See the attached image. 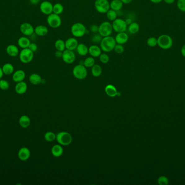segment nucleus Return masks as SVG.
Masks as SVG:
<instances>
[{"instance_id": "obj_1", "label": "nucleus", "mask_w": 185, "mask_h": 185, "mask_svg": "<svg viewBox=\"0 0 185 185\" xmlns=\"http://www.w3.org/2000/svg\"><path fill=\"white\" fill-rule=\"evenodd\" d=\"M116 44L115 38L110 35L102 38L100 44V47L102 51L104 53H109L114 51Z\"/></svg>"}, {"instance_id": "obj_2", "label": "nucleus", "mask_w": 185, "mask_h": 185, "mask_svg": "<svg viewBox=\"0 0 185 185\" xmlns=\"http://www.w3.org/2000/svg\"><path fill=\"white\" fill-rule=\"evenodd\" d=\"M70 31L73 36L76 38H82L87 33L86 26L84 24L79 22H75L73 25L70 28Z\"/></svg>"}, {"instance_id": "obj_3", "label": "nucleus", "mask_w": 185, "mask_h": 185, "mask_svg": "<svg viewBox=\"0 0 185 185\" xmlns=\"http://www.w3.org/2000/svg\"><path fill=\"white\" fill-rule=\"evenodd\" d=\"M157 45L163 49H168L172 47L173 39L170 35L163 34L157 39Z\"/></svg>"}, {"instance_id": "obj_4", "label": "nucleus", "mask_w": 185, "mask_h": 185, "mask_svg": "<svg viewBox=\"0 0 185 185\" xmlns=\"http://www.w3.org/2000/svg\"><path fill=\"white\" fill-rule=\"evenodd\" d=\"M113 29L112 25L110 22L104 21L99 26L98 33L102 36H110L113 33Z\"/></svg>"}, {"instance_id": "obj_5", "label": "nucleus", "mask_w": 185, "mask_h": 185, "mask_svg": "<svg viewBox=\"0 0 185 185\" xmlns=\"http://www.w3.org/2000/svg\"><path fill=\"white\" fill-rule=\"evenodd\" d=\"M73 74L77 79L82 80L87 76V68L82 64H79L75 66L73 70Z\"/></svg>"}, {"instance_id": "obj_6", "label": "nucleus", "mask_w": 185, "mask_h": 185, "mask_svg": "<svg viewBox=\"0 0 185 185\" xmlns=\"http://www.w3.org/2000/svg\"><path fill=\"white\" fill-rule=\"evenodd\" d=\"M94 7L98 13L106 14L110 9V2L108 0H95Z\"/></svg>"}, {"instance_id": "obj_7", "label": "nucleus", "mask_w": 185, "mask_h": 185, "mask_svg": "<svg viewBox=\"0 0 185 185\" xmlns=\"http://www.w3.org/2000/svg\"><path fill=\"white\" fill-rule=\"evenodd\" d=\"M56 140L60 145L67 146L72 143L73 139L69 133L66 132H62L56 135Z\"/></svg>"}, {"instance_id": "obj_8", "label": "nucleus", "mask_w": 185, "mask_h": 185, "mask_svg": "<svg viewBox=\"0 0 185 185\" xmlns=\"http://www.w3.org/2000/svg\"><path fill=\"white\" fill-rule=\"evenodd\" d=\"M20 60L24 64H28L32 62L34 58V52L29 49H23L19 53Z\"/></svg>"}, {"instance_id": "obj_9", "label": "nucleus", "mask_w": 185, "mask_h": 185, "mask_svg": "<svg viewBox=\"0 0 185 185\" xmlns=\"http://www.w3.org/2000/svg\"><path fill=\"white\" fill-rule=\"evenodd\" d=\"M47 22L50 27L55 29L58 28L61 25V18L60 15H57L53 13H51L50 15H48Z\"/></svg>"}, {"instance_id": "obj_10", "label": "nucleus", "mask_w": 185, "mask_h": 185, "mask_svg": "<svg viewBox=\"0 0 185 185\" xmlns=\"http://www.w3.org/2000/svg\"><path fill=\"white\" fill-rule=\"evenodd\" d=\"M113 30L117 33L126 32L127 30L128 25L126 23L125 20L117 18L112 21V23Z\"/></svg>"}, {"instance_id": "obj_11", "label": "nucleus", "mask_w": 185, "mask_h": 185, "mask_svg": "<svg viewBox=\"0 0 185 185\" xmlns=\"http://www.w3.org/2000/svg\"><path fill=\"white\" fill-rule=\"evenodd\" d=\"M62 59L66 64H72L76 59L75 53L74 52V51L66 49L63 51Z\"/></svg>"}, {"instance_id": "obj_12", "label": "nucleus", "mask_w": 185, "mask_h": 185, "mask_svg": "<svg viewBox=\"0 0 185 185\" xmlns=\"http://www.w3.org/2000/svg\"><path fill=\"white\" fill-rule=\"evenodd\" d=\"M53 4L49 1H43L40 5V9L41 13L46 15H49L53 13Z\"/></svg>"}, {"instance_id": "obj_13", "label": "nucleus", "mask_w": 185, "mask_h": 185, "mask_svg": "<svg viewBox=\"0 0 185 185\" xmlns=\"http://www.w3.org/2000/svg\"><path fill=\"white\" fill-rule=\"evenodd\" d=\"M20 30L22 34L25 36H30L34 33V28L28 22H24L21 25Z\"/></svg>"}, {"instance_id": "obj_14", "label": "nucleus", "mask_w": 185, "mask_h": 185, "mask_svg": "<svg viewBox=\"0 0 185 185\" xmlns=\"http://www.w3.org/2000/svg\"><path fill=\"white\" fill-rule=\"evenodd\" d=\"M78 44H79L78 40L74 36L69 38L65 41L66 49L71 50V51L76 50Z\"/></svg>"}, {"instance_id": "obj_15", "label": "nucleus", "mask_w": 185, "mask_h": 185, "mask_svg": "<svg viewBox=\"0 0 185 185\" xmlns=\"http://www.w3.org/2000/svg\"><path fill=\"white\" fill-rule=\"evenodd\" d=\"M114 38L117 44L123 45L127 43L129 40V36L126 32H120L117 33Z\"/></svg>"}, {"instance_id": "obj_16", "label": "nucleus", "mask_w": 185, "mask_h": 185, "mask_svg": "<svg viewBox=\"0 0 185 185\" xmlns=\"http://www.w3.org/2000/svg\"><path fill=\"white\" fill-rule=\"evenodd\" d=\"M88 53L92 57H99L102 53V50L100 48V46L93 44L88 47Z\"/></svg>"}, {"instance_id": "obj_17", "label": "nucleus", "mask_w": 185, "mask_h": 185, "mask_svg": "<svg viewBox=\"0 0 185 185\" xmlns=\"http://www.w3.org/2000/svg\"><path fill=\"white\" fill-rule=\"evenodd\" d=\"M30 156V150L27 147H22L18 152V157L23 161L28 160Z\"/></svg>"}, {"instance_id": "obj_18", "label": "nucleus", "mask_w": 185, "mask_h": 185, "mask_svg": "<svg viewBox=\"0 0 185 185\" xmlns=\"http://www.w3.org/2000/svg\"><path fill=\"white\" fill-rule=\"evenodd\" d=\"M34 33L39 36H45L48 33V28L45 25H38L34 28Z\"/></svg>"}, {"instance_id": "obj_19", "label": "nucleus", "mask_w": 185, "mask_h": 185, "mask_svg": "<svg viewBox=\"0 0 185 185\" xmlns=\"http://www.w3.org/2000/svg\"><path fill=\"white\" fill-rule=\"evenodd\" d=\"M6 53L10 57H15L19 54V49L16 45L11 44L7 47Z\"/></svg>"}, {"instance_id": "obj_20", "label": "nucleus", "mask_w": 185, "mask_h": 185, "mask_svg": "<svg viewBox=\"0 0 185 185\" xmlns=\"http://www.w3.org/2000/svg\"><path fill=\"white\" fill-rule=\"evenodd\" d=\"M26 77V73L24 71L22 70L15 71V72L13 73V80L15 83H19L22 81H24Z\"/></svg>"}, {"instance_id": "obj_21", "label": "nucleus", "mask_w": 185, "mask_h": 185, "mask_svg": "<svg viewBox=\"0 0 185 185\" xmlns=\"http://www.w3.org/2000/svg\"><path fill=\"white\" fill-rule=\"evenodd\" d=\"M27 85L24 81H22L19 83H17L16 85L15 86V91L17 94L22 95L26 93L27 90Z\"/></svg>"}, {"instance_id": "obj_22", "label": "nucleus", "mask_w": 185, "mask_h": 185, "mask_svg": "<svg viewBox=\"0 0 185 185\" xmlns=\"http://www.w3.org/2000/svg\"><path fill=\"white\" fill-rule=\"evenodd\" d=\"M76 51L79 55L84 57L88 54V47L83 43H79Z\"/></svg>"}, {"instance_id": "obj_23", "label": "nucleus", "mask_w": 185, "mask_h": 185, "mask_svg": "<svg viewBox=\"0 0 185 185\" xmlns=\"http://www.w3.org/2000/svg\"><path fill=\"white\" fill-rule=\"evenodd\" d=\"M31 43L29 39L26 36L20 37L17 40V44L20 48L21 49H26L28 48Z\"/></svg>"}, {"instance_id": "obj_24", "label": "nucleus", "mask_w": 185, "mask_h": 185, "mask_svg": "<svg viewBox=\"0 0 185 185\" xmlns=\"http://www.w3.org/2000/svg\"><path fill=\"white\" fill-rule=\"evenodd\" d=\"M104 90L106 94L110 97H114L115 96H117L119 94L116 87L111 84L107 85Z\"/></svg>"}, {"instance_id": "obj_25", "label": "nucleus", "mask_w": 185, "mask_h": 185, "mask_svg": "<svg viewBox=\"0 0 185 185\" xmlns=\"http://www.w3.org/2000/svg\"><path fill=\"white\" fill-rule=\"evenodd\" d=\"M123 3L121 0H112L110 2V9L114 11H120L123 8Z\"/></svg>"}, {"instance_id": "obj_26", "label": "nucleus", "mask_w": 185, "mask_h": 185, "mask_svg": "<svg viewBox=\"0 0 185 185\" xmlns=\"http://www.w3.org/2000/svg\"><path fill=\"white\" fill-rule=\"evenodd\" d=\"M52 155L56 158L60 157L64 153V150L60 145H54L51 150Z\"/></svg>"}, {"instance_id": "obj_27", "label": "nucleus", "mask_w": 185, "mask_h": 185, "mask_svg": "<svg viewBox=\"0 0 185 185\" xmlns=\"http://www.w3.org/2000/svg\"><path fill=\"white\" fill-rule=\"evenodd\" d=\"M19 124L22 128H28L30 124V118L27 115L22 116L20 118Z\"/></svg>"}, {"instance_id": "obj_28", "label": "nucleus", "mask_w": 185, "mask_h": 185, "mask_svg": "<svg viewBox=\"0 0 185 185\" xmlns=\"http://www.w3.org/2000/svg\"><path fill=\"white\" fill-rule=\"evenodd\" d=\"M29 81L33 85H36L41 83L42 79L40 75L37 73H33L29 77Z\"/></svg>"}, {"instance_id": "obj_29", "label": "nucleus", "mask_w": 185, "mask_h": 185, "mask_svg": "<svg viewBox=\"0 0 185 185\" xmlns=\"http://www.w3.org/2000/svg\"><path fill=\"white\" fill-rule=\"evenodd\" d=\"M128 31L131 34H136L140 30V26L135 22H133L132 24L128 26Z\"/></svg>"}, {"instance_id": "obj_30", "label": "nucleus", "mask_w": 185, "mask_h": 185, "mask_svg": "<svg viewBox=\"0 0 185 185\" xmlns=\"http://www.w3.org/2000/svg\"><path fill=\"white\" fill-rule=\"evenodd\" d=\"M2 71L3 73L6 75H10L14 72V66L11 63H6L2 66Z\"/></svg>"}, {"instance_id": "obj_31", "label": "nucleus", "mask_w": 185, "mask_h": 185, "mask_svg": "<svg viewBox=\"0 0 185 185\" xmlns=\"http://www.w3.org/2000/svg\"><path fill=\"white\" fill-rule=\"evenodd\" d=\"M91 72L92 75L94 77H99L102 74V69L101 66L99 64H95L92 67Z\"/></svg>"}, {"instance_id": "obj_32", "label": "nucleus", "mask_w": 185, "mask_h": 185, "mask_svg": "<svg viewBox=\"0 0 185 185\" xmlns=\"http://www.w3.org/2000/svg\"><path fill=\"white\" fill-rule=\"evenodd\" d=\"M54 46L57 51L63 52L66 49L65 41L62 39H58L56 40Z\"/></svg>"}, {"instance_id": "obj_33", "label": "nucleus", "mask_w": 185, "mask_h": 185, "mask_svg": "<svg viewBox=\"0 0 185 185\" xmlns=\"http://www.w3.org/2000/svg\"><path fill=\"white\" fill-rule=\"evenodd\" d=\"M117 12L114 11L112 9H109L107 12L106 13L107 19L110 21H113L117 18Z\"/></svg>"}, {"instance_id": "obj_34", "label": "nucleus", "mask_w": 185, "mask_h": 185, "mask_svg": "<svg viewBox=\"0 0 185 185\" xmlns=\"http://www.w3.org/2000/svg\"><path fill=\"white\" fill-rule=\"evenodd\" d=\"M95 64V60L94 58L92 57H88L86 58L85 60H83V65L86 68H92V67Z\"/></svg>"}, {"instance_id": "obj_35", "label": "nucleus", "mask_w": 185, "mask_h": 185, "mask_svg": "<svg viewBox=\"0 0 185 185\" xmlns=\"http://www.w3.org/2000/svg\"><path fill=\"white\" fill-rule=\"evenodd\" d=\"M64 6L61 3H56L55 4H53V13L56 14L57 15H60L64 12Z\"/></svg>"}, {"instance_id": "obj_36", "label": "nucleus", "mask_w": 185, "mask_h": 185, "mask_svg": "<svg viewBox=\"0 0 185 185\" xmlns=\"http://www.w3.org/2000/svg\"><path fill=\"white\" fill-rule=\"evenodd\" d=\"M45 140L47 141V142H53L54 141L56 140V135L54 134V132H47L45 134Z\"/></svg>"}, {"instance_id": "obj_37", "label": "nucleus", "mask_w": 185, "mask_h": 185, "mask_svg": "<svg viewBox=\"0 0 185 185\" xmlns=\"http://www.w3.org/2000/svg\"><path fill=\"white\" fill-rule=\"evenodd\" d=\"M102 37L99 33L94 34L93 35L91 38V41L94 44H100L101 41L102 40Z\"/></svg>"}, {"instance_id": "obj_38", "label": "nucleus", "mask_w": 185, "mask_h": 185, "mask_svg": "<svg viewBox=\"0 0 185 185\" xmlns=\"http://www.w3.org/2000/svg\"><path fill=\"white\" fill-rule=\"evenodd\" d=\"M100 62L102 64H107L109 61V57L106 53H102L99 57Z\"/></svg>"}, {"instance_id": "obj_39", "label": "nucleus", "mask_w": 185, "mask_h": 185, "mask_svg": "<svg viewBox=\"0 0 185 185\" xmlns=\"http://www.w3.org/2000/svg\"><path fill=\"white\" fill-rule=\"evenodd\" d=\"M147 44L149 47H153L157 45V39L155 37H150L147 39Z\"/></svg>"}, {"instance_id": "obj_40", "label": "nucleus", "mask_w": 185, "mask_h": 185, "mask_svg": "<svg viewBox=\"0 0 185 185\" xmlns=\"http://www.w3.org/2000/svg\"><path fill=\"white\" fill-rule=\"evenodd\" d=\"M114 51L117 54H122L125 51V47L123 46V45L117 44L115 45V47H114Z\"/></svg>"}, {"instance_id": "obj_41", "label": "nucleus", "mask_w": 185, "mask_h": 185, "mask_svg": "<svg viewBox=\"0 0 185 185\" xmlns=\"http://www.w3.org/2000/svg\"><path fill=\"white\" fill-rule=\"evenodd\" d=\"M157 183L160 185H167L169 183V180L165 176H161L157 179Z\"/></svg>"}, {"instance_id": "obj_42", "label": "nucleus", "mask_w": 185, "mask_h": 185, "mask_svg": "<svg viewBox=\"0 0 185 185\" xmlns=\"http://www.w3.org/2000/svg\"><path fill=\"white\" fill-rule=\"evenodd\" d=\"M9 88V83L4 79H0V89L2 90H7Z\"/></svg>"}, {"instance_id": "obj_43", "label": "nucleus", "mask_w": 185, "mask_h": 185, "mask_svg": "<svg viewBox=\"0 0 185 185\" xmlns=\"http://www.w3.org/2000/svg\"><path fill=\"white\" fill-rule=\"evenodd\" d=\"M177 6L180 11L185 12V0H178Z\"/></svg>"}, {"instance_id": "obj_44", "label": "nucleus", "mask_w": 185, "mask_h": 185, "mask_svg": "<svg viewBox=\"0 0 185 185\" xmlns=\"http://www.w3.org/2000/svg\"><path fill=\"white\" fill-rule=\"evenodd\" d=\"M90 31L94 34L98 33V32H99V26L97 25H95V24L92 25L90 27Z\"/></svg>"}, {"instance_id": "obj_45", "label": "nucleus", "mask_w": 185, "mask_h": 185, "mask_svg": "<svg viewBox=\"0 0 185 185\" xmlns=\"http://www.w3.org/2000/svg\"><path fill=\"white\" fill-rule=\"evenodd\" d=\"M28 49H29L32 51L33 52H36L37 49H38V47H37V45H36L35 43H31L30 44V45L29 46V47H28Z\"/></svg>"}, {"instance_id": "obj_46", "label": "nucleus", "mask_w": 185, "mask_h": 185, "mask_svg": "<svg viewBox=\"0 0 185 185\" xmlns=\"http://www.w3.org/2000/svg\"><path fill=\"white\" fill-rule=\"evenodd\" d=\"M62 54H63V52L60 51H57L56 50V51L55 53V56L57 58H62Z\"/></svg>"}, {"instance_id": "obj_47", "label": "nucleus", "mask_w": 185, "mask_h": 185, "mask_svg": "<svg viewBox=\"0 0 185 185\" xmlns=\"http://www.w3.org/2000/svg\"><path fill=\"white\" fill-rule=\"evenodd\" d=\"M29 1H30V3L33 5H36L40 2V0H29Z\"/></svg>"}, {"instance_id": "obj_48", "label": "nucleus", "mask_w": 185, "mask_h": 185, "mask_svg": "<svg viewBox=\"0 0 185 185\" xmlns=\"http://www.w3.org/2000/svg\"><path fill=\"white\" fill-rule=\"evenodd\" d=\"M125 20L126 23L127 25L128 26L130 25V24H132V22H133L132 20L130 18H127V19H126Z\"/></svg>"}, {"instance_id": "obj_49", "label": "nucleus", "mask_w": 185, "mask_h": 185, "mask_svg": "<svg viewBox=\"0 0 185 185\" xmlns=\"http://www.w3.org/2000/svg\"><path fill=\"white\" fill-rule=\"evenodd\" d=\"M121 2L123 3V4H130V3L132 2L133 0H121Z\"/></svg>"}, {"instance_id": "obj_50", "label": "nucleus", "mask_w": 185, "mask_h": 185, "mask_svg": "<svg viewBox=\"0 0 185 185\" xmlns=\"http://www.w3.org/2000/svg\"><path fill=\"white\" fill-rule=\"evenodd\" d=\"M181 54L185 57V44L183 45L181 49Z\"/></svg>"}, {"instance_id": "obj_51", "label": "nucleus", "mask_w": 185, "mask_h": 185, "mask_svg": "<svg viewBox=\"0 0 185 185\" xmlns=\"http://www.w3.org/2000/svg\"><path fill=\"white\" fill-rule=\"evenodd\" d=\"M164 2L167 3V4H172L173 3H174L175 0H164Z\"/></svg>"}, {"instance_id": "obj_52", "label": "nucleus", "mask_w": 185, "mask_h": 185, "mask_svg": "<svg viewBox=\"0 0 185 185\" xmlns=\"http://www.w3.org/2000/svg\"><path fill=\"white\" fill-rule=\"evenodd\" d=\"M152 3L157 4V3H159L160 2H162V0H150Z\"/></svg>"}, {"instance_id": "obj_53", "label": "nucleus", "mask_w": 185, "mask_h": 185, "mask_svg": "<svg viewBox=\"0 0 185 185\" xmlns=\"http://www.w3.org/2000/svg\"><path fill=\"white\" fill-rule=\"evenodd\" d=\"M3 72L2 71V68L1 67H0V79L2 78L3 76Z\"/></svg>"}, {"instance_id": "obj_54", "label": "nucleus", "mask_w": 185, "mask_h": 185, "mask_svg": "<svg viewBox=\"0 0 185 185\" xmlns=\"http://www.w3.org/2000/svg\"><path fill=\"white\" fill-rule=\"evenodd\" d=\"M43 1H51V0H43Z\"/></svg>"}]
</instances>
